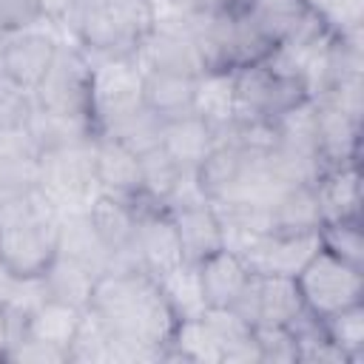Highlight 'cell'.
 I'll return each instance as SVG.
<instances>
[{
  "instance_id": "cell-1",
  "label": "cell",
  "mask_w": 364,
  "mask_h": 364,
  "mask_svg": "<svg viewBox=\"0 0 364 364\" xmlns=\"http://www.w3.org/2000/svg\"><path fill=\"white\" fill-rule=\"evenodd\" d=\"M88 310L114 341V361H162L179 316L148 270H119L97 279Z\"/></svg>"
},
{
  "instance_id": "cell-17",
  "label": "cell",
  "mask_w": 364,
  "mask_h": 364,
  "mask_svg": "<svg viewBox=\"0 0 364 364\" xmlns=\"http://www.w3.org/2000/svg\"><path fill=\"white\" fill-rule=\"evenodd\" d=\"M199 318L219 353V364H262L256 327L239 313L230 307H208Z\"/></svg>"
},
{
  "instance_id": "cell-28",
  "label": "cell",
  "mask_w": 364,
  "mask_h": 364,
  "mask_svg": "<svg viewBox=\"0 0 364 364\" xmlns=\"http://www.w3.org/2000/svg\"><path fill=\"white\" fill-rule=\"evenodd\" d=\"M301 307H304V299L293 276H262L259 273L256 327H284Z\"/></svg>"
},
{
  "instance_id": "cell-4",
  "label": "cell",
  "mask_w": 364,
  "mask_h": 364,
  "mask_svg": "<svg viewBox=\"0 0 364 364\" xmlns=\"http://www.w3.org/2000/svg\"><path fill=\"white\" fill-rule=\"evenodd\" d=\"M233 80H236V117L247 122L273 125L290 108L310 100L307 82L290 71H282L270 60L236 68Z\"/></svg>"
},
{
  "instance_id": "cell-44",
  "label": "cell",
  "mask_w": 364,
  "mask_h": 364,
  "mask_svg": "<svg viewBox=\"0 0 364 364\" xmlns=\"http://www.w3.org/2000/svg\"><path fill=\"white\" fill-rule=\"evenodd\" d=\"M301 3L307 6V11H310V14H316L318 20H324V17L336 9V3H338V0H301Z\"/></svg>"
},
{
  "instance_id": "cell-33",
  "label": "cell",
  "mask_w": 364,
  "mask_h": 364,
  "mask_svg": "<svg viewBox=\"0 0 364 364\" xmlns=\"http://www.w3.org/2000/svg\"><path fill=\"white\" fill-rule=\"evenodd\" d=\"M324 333L350 364H358L364 358V301L324 316Z\"/></svg>"
},
{
  "instance_id": "cell-21",
  "label": "cell",
  "mask_w": 364,
  "mask_h": 364,
  "mask_svg": "<svg viewBox=\"0 0 364 364\" xmlns=\"http://www.w3.org/2000/svg\"><path fill=\"white\" fill-rule=\"evenodd\" d=\"M321 225L338 222V219H361V168L355 165H338L324 171L313 182Z\"/></svg>"
},
{
  "instance_id": "cell-7",
  "label": "cell",
  "mask_w": 364,
  "mask_h": 364,
  "mask_svg": "<svg viewBox=\"0 0 364 364\" xmlns=\"http://www.w3.org/2000/svg\"><path fill=\"white\" fill-rule=\"evenodd\" d=\"M296 284L304 307L321 318L364 301V270L324 247H318V253L299 270Z\"/></svg>"
},
{
  "instance_id": "cell-5",
  "label": "cell",
  "mask_w": 364,
  "mask_h": 364,
  "mask_svg": "<svg viewBox=\"0 0 364 364\" xmlns=\"http://www.w3.org/2000/svg\"><path fill=\"white\" fill-rule=\"evenodd\" d=\"M40 162V193L63 213L88 208L97 191L94 139L37 154Z\"/></svg>"
},
{
  "instance_id": "cell-26",
  "label": "cell",
  "mask_w": 364,
  "mask_h": 364,
  "mask_svg": "<svg viewBox=\"0 0 364 364\" xmlns=\"http://www.w3.org/2000/svg\"><path fill=\"white\" fill-rule=\"evenodd\" d=\"M28 134L34 139L37 154L43 151H54V148H65V145H80V142H91L97 139V128L88 119H77V117H65V114H54L46 108H34L31 119H28Z\"/></svg>"
},
{
  "instance_id": "cell-9",
  "label": "cell",
  "mask_w": 364,
  "mask_h": 364,
  "mask_svg": "<svg viewBox=\"0 0 364 364\" xmlns=\"http://www.w3.org/2000/svg\"><path fill=\"white\" fill-rule=\"evenodd\" d=\"M318 230L310 233H262L250 239L242 250V262L262 276H299V270L318 253Z\"/></svg>"
},
{
  "instance_id": "cell-6",
  "label": "cell",
  "mask_w": 364,
  "mask_h": 364,
  "mask_svg": "<svg viewBox=\"0 0 364 364\" xmlns=\"http://www.w3.org/2000/svg\"><path fill=\"white\" fill-rule=\"evenodd\" d=\"M91 85H94V68L88 63L85 51L77 43L74 46L60 43L46 77L34 88V100L46 111L94 122Z\"/></svg>"
},
{
  "instance_id": "cell-19",
  "label": "cell",
  "mask_w": 364,
  "mask_h": 364,
  "mask_svg": "<svg viewBox=\"0 0 364 364\" xmlns=\"http://www.w3.org/2000/svg\"><path fill=\"white\" fill-rule=\"evenodd\" d=\"M171 216H173V225L179 233L182 262L199 264L202 259H208L225 247V230H222L219 213L210 202H196V205L171 210Z\"/></svg>"
},
{
  "instance_id": "cell-22",
  "label": "cell",
  "mask_w": 364,
  "mask_h": 364,
  "mask_svg": "<svg viewBox=\"0 0 364 364\" xmlns=\"http://www.w3.org/2000/svg\"><path fill=\"white\" fill-rule=\"evenodd\" d=\"M239 6L259 28V34L273 46V51L282 43L293 40L316 17L301 0H239Z\"/></svg>"
},
{
  "instance_id": "cell-25",
  "label": "cell",
  "mask_w": 364,
  "mask_h": 364,
  "mask_svg": "<svg viewBox=\"0 0 364 364\" xmlns=\"http://www.w3.org/2000/svg\"><path fill=\"white\" fill-rule=\"evenodd\" d=\"M94 284H97L94 273H88L85 267H80L77 262L63 259V256H54V262L40 276V287H43L46 299L60 301V304H71L77 310H88Z\"/></svg>"
},
{
  "instance_id": "cell-39",
  "label": "cell",
  "mask_w": 364,
  "mask_h": 364,
  "mask_svg": "<svg viewBox=\"0 0 364 364\" xmlns=\"http://www.w3.org/2000/svg\"><path fill=\"white\" fill-rule=\"evenodd\" d=\"M262 364H299V344L284 327H256Z\"/></svg>"
},
{
  "instance_id": "cell-35",
  "label": "cell",
  "mask_w": 364,
  "mask_h": 364,
  "mask_svg": "<svg viewBox=\"0 0 364 364\" xmlns=\"http://www.w3.org/2000/svg\"><path fill=\"white\" fill-rule=\"evenodd\" d=\"M162 125H165V119L142 105L139 111L125 117L119 125H114L108 131V136L119 139L122 145H128L139 156V154H145V151H151V148H156L162 142Z\"/></svg>"
},
{
  "instance_id": "cell-36",
  "label": "cell",
  "mask_w": 364,
  "mask_h": 364,
  "mask_svg": "<svg viewBox=\"0 0 364 364\" xmlns=\"http://www.w3.org/2000/svg\"><path fill=\"white\" fill-rule=\"evenodd\" d=\"M321 247L330 250L333 256L355 264L364 270V236H361V219H338V222H324L318 228Z\"/></svg>"
},
{
  "instance_id": "cell-42",
  "label": "cell",
  "mask_w": 364,
  "mask_h": 364,
  "mask_svg": "<svg viewBox=\"0 0 364 364\" xmlns=\"http://www.w3.org/2000/svg\"><path fill=\"white\" fill-rule=\"evenodd\" d=\"M37 3H40V9H43L48 23H63L68 17L71 6H74V0H37Z\"/></svg>"
},
{
  "instance_id": "cell-16",
  "label": "cell",
  "mask_w": 364,
  "mask_h": 364,
  "mask_svg": "<svg viewBox=\"0 0 364 364\" xmlns=\"http://www.w3.org/2000/svg\"><path fill=\"white\" fill-rule=\"evenodd\" d=\"M313 102H316L318 151H321L327 171L338 165H355L358 148H361V119L350 117L330 100L313 97Z\"/></svg>"
},
{
  "instance_id": "cell-15",
  "label": "cell",
  "mask_w": 364,
  "mask_h": 364,
  "mask_svg": "<svg viewBox=\"0 0 364 364\" xmlns=\"http://www.w3.org/2000/svg\"><path fill=\"white\" fill-rule=\"evenodd\" d=\"M259 151V145H245L239 139L230 136H219L216 148L199 162L196 173V185L205 193L208 202H222L230 196V191L239 185L242 173L247 171L253 154Z\"/></svg>"
},
{
  "instance_id": "cell-11",
  "label": "cell",
  "mask_w": 364,
  "mask_h": 364,
  "mask_svg": "<svg viewBox=\"0 0 364 364\" xmlns=\"http://www.w3.org/2000/svg\"><path fill=\"white\" fill-rule=\"evenodd\" d=\"M94 162H97V191L131 205H142V202H154L148 199L145 188H142V168H139V156L122 145L119 139L100 134L94 139Z\"/></svg>"
},
{
  "instance_id": "cell-23",
  "label": "cell",
  "mask_w": 364,
  "mask_h": 364,
  "mask_svg": "<svg viewBox=\"0 0 364 364\" xmlns=\"http://www.w3.org/2000/svg\"><path fill=\"white\" fill-rule=\"evenodd\" d=\"M196 80L188 74L142 68V105L162 119H173L193 111Z\"/></svg>"
},
{
  "instance_id": "cell-40",
  "label": "cell",
  "mask_w": 364,
  "mask_h": 364,
  "mask_svg": "<svg viewBox=\"0 0 364 364\" xmlns=\"http://www.w3.org/2000/svg\"><path fill=\"white\" fill-rule=\"evenodd\" d=\"M6 361H26V364H68V353L57 344H48L34 336H23L11 344Z\"/></svg>"
},
{
  "instance_id": "cell-12",
  "label": "cell",
  "mask_w": 364,
  "mask_h": 364,
  "mask_svg": "<svg viewBox=\"0 0 364 364\" xmlns=\"http://www.w3.org/2000/svg\"><path fill=\"white\" fill-rule=\"evenodd\" d=\"M136 250H139L142 267L151 276H162L182 264L179 233L171 210H165L156 202L136 205Z\"/></svg>"
},
{
  "instance_id": "cell-20",
  "label": "cell",
  "mask_w": 364,
  "mask_h": 364,
  "mask_svg": "<svg viewBox=\"0 0 364 364\" xmlns=\"http://www.w3.org/2000/svg\"><path fill=\"white\" fill-rule=\"evenodd\" d=\"M196 273H199L205 307H233V301L239 299V293L247 284L253 270L242 262L239 253L222 247L213 256L202 259L196 264Z\"/></svg>"
},
{
  "instance_id": "cell-2",
  "label": "cell",
  "mask_w": 364,
  "mask_h": 364,
  "mask_svg": "<svg viewBox=\"0 0 364 364\" xmlns=\"http://www.w3.org/2000/svg\"><path fill=\"white\" fill-rule=\"evenodd\" d=\"M74 43L91 60H136L156 20L154 0H74L68 11Z\"/></svg>"
},
{
  "instance_id": "cell-3",
  "label": "cell",
  "mask_w": 364,
  "mask_h": 364,
  "mask_svg": "<svg viewBox=\"0 0 364 364\" xmlns=\"http://www.w3.org/2000/svg\"><path fill=\"white\" fill-rule=\"evenodd\" d=\"M60 210L37 193L34 199L0 210V259L20 279H37L57 256Z\"/></svg>"
},
{
  "instance_id": "cell-45",
  "label": "cell",
  "mask_w": 364,
  "mask_h": 364,
  "mask_svg": "<svg viewBox=\"0 0 364 364\" xmlns=\"http://www.w3.org/2000/svg\"><path fill=\"white\" fill-rule=\"evenodd\" d=\"M0 48H3V37H0Z\"/></svg>"
},
{
  "instance_id": "cell-41",
  "label": "cell",
  "mask_w": 364,
  "mask_h": 364,
  "mask_svg": "<svg viewBox=\"0 0 364 364\" xmlns=\"http://www.w3.org/2000/svg\"><path fill=\"white\" fill-rule=\"evenodd\" d=\"M233 0H154L156 11H173V14H205L230 6Z\"/></svg>"
},
{
  "instance_id": "cell-13",
  "label": "cell",
  "mask_w": 364,
  "mask_h": 364,
  "mask_svg": "<svg viewBox=\"0 0 364 364\" xmlns=\"http://www.w3.org/2000/svg\"><path fill=\"white\" fill-rule=\"evenodd\" d=\"M57 256L77 262L97 279L105 273H114V256L102 236L97 233L88 208L63 210L57 219Z\"/></svg>"
},
{
  "instance_id": "cell-24",
  "label": "cell",
  "mask_w": 364,
  "mask_h": 364,
  "mask_svg": "<svg viewBox=\"0 0 364 364\" xmlns=\"http://www.w3.org/2000/svg\"><path fill=\"white\" fill-rule=\"evenodd\" d=\"M321 228L313 185H290L267 205V233H310Z\"/></svg>"
},
{
  "instance_id": "cell-18",
  "label": "cell",
  "mask_w": 364,
  "mask_h": 364,
  "mask_svg": "<svg viewBox=\"0 0 364 364\" xmlns=\"http://www.w3.org/2000/svg\"><path fill=\"white\" fill-rule=\"evenodd\" d=\"M219 131L199 114H182L173 119H165L162 125V151L182 168V171H196L199 162L216 148Z\"/></svg>"
},
{
  "instance_id": "cell-32",
  "label": "cell",
  "mask_w": 364,
  "mask_h": 364,
  "mask_svg": "<svg viewBox=\"0 0 364 364\" xmlns=\"http://www.w3.org/2000/svg\"><path fill=\"white\" fill-rule=\"evenodd\" d=\"M68 364H114V341L91 310H82L77 333L68 344Z\"/></svg>"
},
{
  "instance_id": "cell-27",
  "label": "cell",
  "mask_w": 364,
  "mask_h": 364,
  "mask_svg": "<svg viewBox=\"0 0 364 364\" xmlns=\"http://www.w3.org/2000/svg\"><path fill=\"white\" fill-rule=\"evenodd\" d=\"M193 114L222 128L236 117V80L233 71H205L196 80Z\"/></svg>"
},
{
  "instance_id": "cell-14",
  "label": "cell",
  "mask_w": 364,
  "mask_h": 364,
  "mask_svg": "<svg viewBox=\"0 0 364 364\" xmlns=\"http://www.w3.org/2000/svg\"><path fill=\"white\" fill-rule=\"evenodd\" d=\"M60 40L48 31L40 28H28L11 37H3V48H0V71H6L9 77H14L17 82H23L26 88H37L40 80L46 77L54 54H57Z\"/></svg>"
},
{
  "instance_id": "cell-34",
  "label": "cell",
  "mask_w": 364,
  "mask_h": 364,
  "mask_svg": "<svg viewBox=\"0 0 364 364\" xmlns=\"http://www.w3.org/2000/svg\"><path fill=\"white\" fill-rule=\"evenodd\" d=\"M139 168H142V188L148 193V199H154L156 205H162L168 199V193L176 188V182L191 173V171H182L165 151L162 145L139 154Z\"/></svg>"
},
{
  "instance_id": "cell-8",
  "label": "cell",
  "mask_w": 364,
  "mask_h": 364,
  "mask_svg": "<svg viewBox=\"0 0 364 364\" xmlns=\"http://www.w3.org/2000/svg\"><path fill=\"white\" fill-rule=\"evenodd\" d=\"M91 108L97 134H108L125 117L142 108V68L136 60H91Z\"/></svg>"
},
{
  "instance_id": "cell-29",
  "label": "cell",
  "mask_w": 364,
  "mask_h": 364,
  "mask_svg": "<svg viewBox=\"0 0 364 364\" xmlns=\"http://www.w3.org/2000/svg\"><path fill=\"white\" fill-rule=\"evenodd\" d=\"M82 318V310L71 307V304H60L51 299H43L40 304H34L26 313V336L43 338L48 344H57L68 353V344L77 333V324Z\"/></svg>"
},
{
  "instance_id": "cell-10",
  "label": "cell",
  "mask_w": 364,
  "mask_h": 364,
  "mask_svg": "<svg viewBox=\"0 0 364 364\" xmlns=\"http://www.w3.org/2000/svg\"><path fill=\"white\" fill-rule=\"evenodd\" d=\"M88 216L114 256V273L145 270L136 250V205L97 193L88 205Z\"/></svg>"
},
{
  "instance_id": "cell-43",
  "label": "cell",
  "mask_w": 364,
  "mask_h": 364,
  "mask_svg": "<svg viewBox=\"0 0 364 364\" xmlns=\"http://www.w3.org/2000/svg\"><path fill=\"white\" fill-rule=\"evenodd\" d=\"M11 347V313L9 304H0V361H6Z\"/></svg>"
},
{
  "instance_id": "cell-37",
  "label": "cell",
  "mask_w": 364,
  "mask_h": 364,
  "mask_svg": "<svg viewBox=\"0 0 364 364\" xmlns=\"http://www.w3.org/2000/svg\"><path fill=\"white\" fill-rule=\"evenodd\" d=\"M37 108L34 91L0 71V128L14 131V128H28V119Z\"/></svg>"
},
{
  "instance_id": "cell-30",
  "label": "cell",
  "mask_w": 364,
  "mask_h": 364,
  "mask_svg": "<svg viewBox=\"0 0 364 364\" xmlns=\"http://www.w3.org/2000/svg\"><path fill=\"white\" fill-rule=\"evenodd\" d=\"M40 193V162L34 154L0 156V210L23 205Z\"/></svg>"
},
{
  "instance_id": "cell-38",
  "label": "cell",
  "mask_w": 364,
  "mask_h": 364,
  "mask_svg": "<svg viewBox=\"0 0 364 364\" xmlns=\"http://www.w3.org/2000/svg\"><path fill=\"white\" fill-rule=\"evenodd\" d=\"M46 20L37 0H0V37L40 28Z\"/></svg>"
},
{
  "instance_id": "cell-31",
  "label": "cell",
  "mask_w": 364,
  "mask_h": 364,
  "mask_svg": "<svg viewBox=\"0 0 364 364\" xmlns=\"http://www.w3.org/2000/svg\"><path fill=\"white\" fill-rule=\"evenodd\" d=\"M162 293L168 296L171 307L176 310L179 321L182 318H199L208 307H205V299H202V287H199V273H196V264H188L182 262L179 267L156 276Z\"/></svg>"
}]
</instances>
